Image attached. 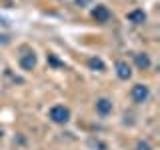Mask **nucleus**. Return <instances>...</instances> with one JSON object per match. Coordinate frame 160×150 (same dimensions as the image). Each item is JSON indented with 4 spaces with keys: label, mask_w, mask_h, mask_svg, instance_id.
Returning a JSON list of instances; mask_svg holds the SVG:
<instances>
[{
    "label": "nucleus",
    "mask_w": 160,
    "mask_h": 150,
    "mask_svg": "<svg viewBox=\"0 0 160 150\" xmlns=\"http://www.w3.org/2000/svg\"><path fill=\"white\" fill-rule=\"evenodd\" d=\"M50 120L56 122V124H66L70 120V110L66 106H62V104L52 106V108H50Z\"/></svg>",
    "instance_id": "nucleus-1"
},
{
    "label": "nucleus",
    "mask_w": 160,
    "mask_h": 150,
    "mask_svg": "<svg viewBox=\"0 0 160 150\" xmlns=\"http://www.w3.org/2000/svg\"><path fill=\"white\" fill-rule=\"evenodd\" d=\"M148 86H144V84H136V86L132 88V92H130V96H132V100L136 104H142L148 100Z\"/></svg>",
    "instance_id": "nucleus-2"
},
{
    "label": "nucleus",
    "mask_w": 160,
    "mask_h": 150,
    "mask_svg": "<svg viewBox=\"0 0 160 150\" xmlns=\"http://www.w3.org/2000/svg\"><path fill=\"white\" fill-rule=\"evenodd\" d=\"M110 16H112V14H110V10H108L106 6H104V4H98V6L92 10V18L96 20V22H100V24L108 22Z\"/></svg>",
    "instance_id": "nucleus-3"
},
{
    "label": "nucleus",
    "mask_w": 160,
    "mask_h": 150,
    "mask_svg": "<svg viewBox=\"0 0 160 150\" xmlns=\"http://www.w3.org/2000/svg\"><path fill=\"white\" fill-rule=\"evenodd\" d=\"M116 74L120 80H128L130 76H132V70H130V66L124 60H120V62H116Z\"/></svg>",
    "instance_id": "nucleus-4"
},
{
    "label": "nucleus",
    "mask_w": 160,
    "mask_h": 150,
    "mask_svg": "<svg viewBox=\"0 0 160 150\" xmlns=\"http://www.w3.org/2000/svg\"><path fill=\"white\" fill-rule=\"evenodd\" d=\"M20 66L24 70H32L36 66V56H34V52H28V54H24V56H20Z\"/></svg>",
    "instance_id": "nucleus-5"
},
{
    "label": "nucleus",
    "mask_w": 160,
    "mask_h": 150,
    "mask_svg": "<svg viewBox=\"0 0 160 150\" xmlns=\"http://www.w3.org/2000/svg\"><path fill=\"white\" fill-rule=\"evenodd\" d=\"M96 110H98V114L106 116V114L112 112V102L108 98H100V100H96Z\"/></svg>",
    "instance_id": "nucleus-6"
},
{
    "label": "nucleus",
    "mask_w": 160,
    "mask_h": 150,
    "mask_svg": "<svg viewBox=\"0 0 160 150\" xmlns=\"http://www.w3.org/2000/svg\"><path fill=\"white\" fill-rule=\"evenodd\" d=\"M134 60H136V66H138L140 70L150 68V58H148V54H144V52H136V54H134Z\"/></svg>",
    "instance_id": "nucleus-7"
},
{
    "label": "nucleus",
    "mask_w": 160,
    "mask_h": 150,
    "mask_svg": "<svg viewBox=\"0 0 160 150\" xmlns=\"http://www.w3.org/2000/svg\"><path fill=\"white\" fill-rule=\"evenodd\" d=\"M128 20L134 24H142L146 22V14H144V10H132V12H128Z\"/></svg>",
    "instance_id": "nucleus-8"
},
{
    "label": "nucleus",
    "mask_w": 160,
    "mask_h": 150,
    "mask_svg": "<svg viewBox=\"0 0 160 150\" xmlns=\"http://www.w3.org/2000/svg\"><path fill=\"white\" fill-rule=\"evenodd\" d=\"M88 66L92 68V70H98V72H102V70H104V62H102L100 58H90V60H88Z\"/></svg>",
    "instance_id": "nucleus-9"
},
{
    "label": "nucleus",
    "mask_w": 160,
    "mask_h": 150,
    "mask_svg": "<svg viewBox=\"0 0 160 150\" xmlns=\"http://www.w3.org/2000/svg\"><path fill=\"white\" fill-rule=\"evenodd\" d=\"M136 150H152V148H150V144H148V142H138Z\"/></svg>",
    "instance_id": "nucleus-10"
},
{
    "label": "nucleus",
    "mask_w": 160,
    "mask_h": 150,
    "mask_svg": "<svg viewBox=\"0 0 160 150\" xmlns=\"http://www.w3.org/2000/svg\"><path fill=\"white\" fill-rule=\"evenodd\" d=\"M90 2H92V0H76L78 6H86V4H90Z\"/></svg>",
    "instance_id": "nucleus-11"
}]
</instances>
